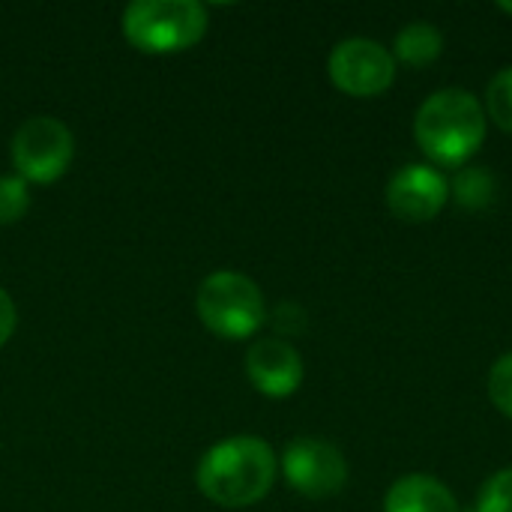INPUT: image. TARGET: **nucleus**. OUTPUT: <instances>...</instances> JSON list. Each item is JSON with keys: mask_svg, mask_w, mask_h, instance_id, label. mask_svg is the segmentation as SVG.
Segmentation results:
<instances>
[{"mask_svg": "<svg viewBox=\"0 0 512 512\" xmlns=\"http://www.w3.org/2000/svg\"><path fill=\"white\" fill-rule=\"evenodd\" d=\"M477 512H512V468L492 474L480 495H477Z\"/></svg>", "mask_w": 512, "mask_h": 512, "instance_id": "nucleus-15", "label": "nucleus"}, {"mask_svg": "<svg viewBox=\"0 0 512 512\" xmlns=\"http://www.w3.org/2000/svg\"><path fill=\"white\" fill-rule=\"evenodd\" d=\"M279 465L288 486L312 501L333 498L348 483V462L342 450L321 438H294Z\"/></svg>", "mask_w": 512, "mask_h": 512, "instance_id": "nucleus-7", "label": "nucleus"}, {"mask_svg": "<svg viewBox=\"0 0 512 512\" xmlns=\"http://www.w3.org/2000/svg\"><path fill=\"white\" fill-rule=\"evenodd\" d=\"M303 357L300 351L279 336H264L258 342H252V348L246 351V375L252 381V387L270 399H285L291 393H297V387L303 384Z\"/></svg>", "mask_w": 512, "mask_h": 512, "instance_id": "nucleus-9", "label": "nucleus"}, {"mask_svg": "<svg viewBox=\"0 0 512 512\" xmlns=\"http://www.w3.org/2000/svg\"><path fill=\"white\" fill-rule=\"evenodd\" d=\"M483 111L498 129L512 132V66H504L501 72L492 75V81L486 87Z\"/></svg>", "mask_w": 512, "mask_h": 512, "instance_id": "nucleus-13", "label": "nucleus"}, {"mask_svg": "<svg viewBox=\"0 0 512 512\" xmlns=\"http://www.w3.org/2000/svg\"><path fill=\"white\" fill-rule=\"evenodd\" d=\"M273 327L282 336H297L306 330V309L297 306V303H279L276 312H273Z\"/></svg>", "mask_w": 512, "mask_h": 512, "instance_id": "nucleus-17", "label": "nucleus"}, {"mask_svg": "<svg viewBox=\"0 0 512 512\" xmlns=\"http://www.w3.org/2000/svg\"><path fill=\"white\" fill-rule=\"evenodd\" d=\"M483 102L462 87L435 90L414 117V141L435 168H465L486 141Z\"/></svg>", "mask_w": 512, "mask_h": 512, "instance_id": "nucleus-1", "label": "nucleus"}, {"mask_svg": "<svg viewBox=\"0 0 512 512\" xmlns=\"http://www.w3.org/2000/svg\"><path fill=\"white\" fill-rule=\"evenodd\" d=\"M276 453L267 441L252 435H237L213 444L195 471L198 489L207 501L219 507H252L276 483Z\"/></svg>", "mask_w": 512, "mask_h": 512, "instance_id": "nucleus-2", "label": "nucleus"}, {"mask_svg": "<svg viewBox=\"0 0 512 512\" xmlns=\"http://www.w3.org/2000/svg\"><path fill=\"white\" fill-rule=\"evenodd\" d=\"M207 30V6L198 0H135L123 12L126 39L150 54L192 48Z\"/></svg>", "mask_w": 512, "mask_h": 512, "instance_id": "nucleus-3", "label": "nucleus"}, {"mask_svg": "<svg viewBox=\"0 0 512 512\" xmlns=\"http://www.w3.org/2000/svg\"><path fill=\"white\" fill-rule=\"evenodd\" d=\"M489 399L504 417L512 420V351L498 357L489 372Z\"/></svg>", "mask_w": 512, "mask_h": 512, "instance_id": "nucleus-16", "label": "nucleus"}, {"mask_svg": "<svg viewBox=\"0 0 512 512\" xmlns=\"http://www.w3.org/2000/svg\"><path fill=\"white\" fill-rule=\"evenodd\" d=\"M195 309L204 327L222 339H246L258 333L267 321L261 288L249 276L234 270L210 273L195 294Z\"/></svg>", "mask_w": 512, "mask_h": 512, "instance_id": "nucleus-4", "label": "nucleus"}, {"mask_svg": "<svg viewBox=\"0 0 512 512\" xmlns=\"http://www.w3.org/2000/svg\"><path fill=\"white\" fill-rule=\"evenodd\" d=\"M15 324H18L15 303H12V297L0 288V345L9 342V336L15 333Z\"/></svg>", "mask_w": 512, "mask_h": 512, "instance_id": "nucleus-18", "label": "nucleus"}, {"mask_svg": "<svg viewBox=\"0 0 512 512\" xmlns=\"http://www.w3.org/2000/svg\"><path fill=\"white\" fill-rule=\"evenodd\" d=\"M387 207L402 222H432L450 201V180L429 162H408L387 180Z\"/></svg>", "mask_w": 512, "mask_h": 512, "instance_id": "nucleus-8", "label": "nucleus"}, {"mask_svg": "<svg viewBox=\"0 0 512 512\" xmlns=\"http://www.w3.org/2000/svg\"><path fill=\"white\" fill-rule=\"evenodd\" d=\"M75 153V138L69 126L57 117L36 114L24 120L12 135V162L21 180L51 183L57 180Z\"/></svg>", "mask_w": 512, "mask_h": 512, "instance_id": "nucleus-5", "label": "nucleus"}, {"mask_svg": "<svg viewBox=\"0 0 512 512\" xmlns=\"http://www.w3.org/2000/svg\"><path fill=\"white\" fill-rule=\"evenodd\" d=\"M30 207V189L27 180L21 177H0V225H12L18 222Z\"/></svg>", "mask_w": 512, "mask_h": 512, "instance_id": "nucleus-14", "label": "nucleus"}, {"mask_svg": "<svg viewBox=\"0 0 512 512\" xmlns=\"http://www.w3.org/2000/svg\"><path fill=\"white\" fill-rule=\"evenodd\" d=\"M384 512H462L456 495L432 474H405L387 495Z\"/></svg>", "mask_w": 512, "mask_h": 512, "instance_id": "nucleus-10", "label": "nucleus"}, {"mask_svg": "<svg viewBox=\"0 0 512 512\" xmlns=\"http://www.w3.org/2000/svg\"><path fill=\"white\" fill-rule=\"evenodd\" d=\"M444 54V33L432 21H411L393 39V57L405 66L423 69Z\"/></svg>", "mask_w": 512, "mask_h": 512, "instance_id": "nucleus-11", "label": "nucleus"}, {"mask_svg": "<svg viewBox=\"0 0 512 512\" xmlns=\"http://www.w3.org/2000/svg\"><path fill=\"white\" fill-rule=\"evenodd\" d=\"M498 9H501V12H507V15H512V3H507V0H504V3H498Z\"/></svg>", "mask_w": 512, "mask_h": 512, "instance_id": "nucleus-19", "label": "nucleus"}, {"mask_svg": "<svg viewBox=\"0 0 512 512\" xmlns=\"http://www.w3.org/2000/svg\"><path fill=\"white\" fill-rule=\"evenodd\" d=\"M327 72L342 93L369 99L387 93L396 81V57L378 39L351 36L333 45L327 57Z\"/></svg>", "mask_w": 512, "mask_h": 512, "instance_id": "nucleus-6", "label": "nucleus"}, {"mask_svg": "<svg viewBox=\"0 0 512 512\" xmlns=\"http://www.w3.org/2000/svg\"><path fill=\"white\" fill-rule=\"evenodd\" d=\"M465 512H477V507H471V510H465Z\"/></svg>", "mask_w": 512, "mask_h": 512, "instance_id": "nucleus-20", "label": "nucleus"}, {"mask_svg": "<svg viewBox=\"0 0 512 512\" xmlns=\"http://www.w3.org/2000/svg\"><path fill=\"white\" fill-rule=\"evenodd\" d=\"M450 198L471 213H483L498 201V177L486 165H465L450 180Z\"/></svg>", "mask_w": 512, "mask_h": 512, "instance_id": "nucleus-12", "label": "nucleus"}]
</instances>
